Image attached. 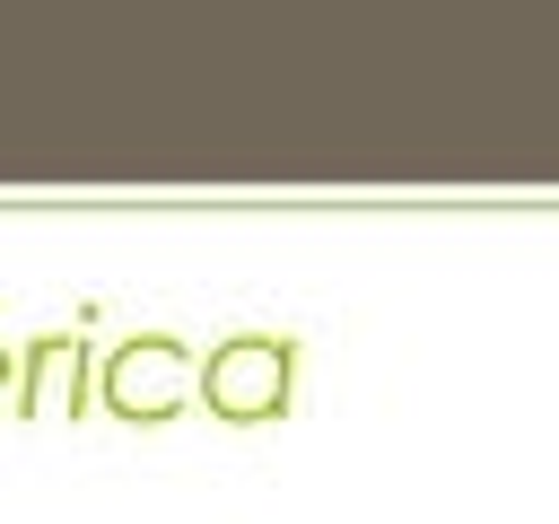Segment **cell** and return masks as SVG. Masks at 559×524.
<instances>
[{
  "label": "cell",
  "instance_id": "obj_3",
  "mask_svg": "<svg viewBox=\"0 0 559 524\" xmlns=\"http://www.w3.org/2000/svg\"><path fill=\"white\" fill-rule=\"evenodd\" d=\"M87 393H96V376H87V341L79 332H35L17 349V410L26 419H79Z\"/></svg>",
  "mask_w": 559,
  "mask_h": 524
},
{
  "label": "cell",
  "instance_id": "obj_1",
  "mask_svg": "<svg viewBox=\"0 0 559 524\" xmlns=\"http://www.w3.org/2000/svg\"><path fill=\"white\" fill-rule=\"evenodd\" d=\"M288 393H297V341H288V332H236V341H218V349L201 358V376H192V402H201L210 419H227V428L280 419Z\"/></svg>",
  "mask_w": 559,
  "mask_h": 524
},
{
  "label": "cell",
  "instance_id": "obj_2",
  "mask_svg": "<svg viewBox=\"0 0 559 524\" xmlns=\"http://www.w3.org/2000/svg\"><path fill=\"white\" fill-rule=\"evenodd\" d=\"M192 376H201V358H192L175 332H131L122 349H105L96 393H105L114 419H131V428H166V419L192 402Z\"/></svg>",
  "mask_w": 559,
  "mask_h": 524
},
{
  "label": "cell",
  "instance_id": "obj_4",
  "mask_svg": "<svg viewBox=\"0 0 559 524\" xmlns=\"http://www.w3.org/2000/svg\"><path fill=\"white\" fill-rule=\"evenodd\" d=\"M0 402H17V349H0Z\"/></svg>",
  "mask_w": 559,
  "mask_h": 524
}]
</instances>
